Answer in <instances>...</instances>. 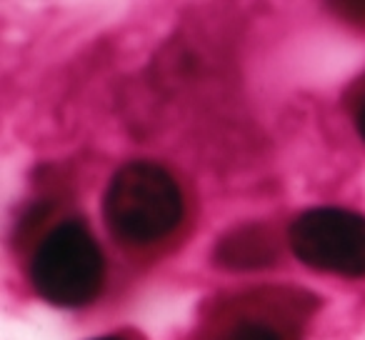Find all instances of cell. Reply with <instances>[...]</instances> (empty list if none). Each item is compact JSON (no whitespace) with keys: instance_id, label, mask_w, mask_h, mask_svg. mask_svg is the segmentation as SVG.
Listing matches in <instances>:
<instances>
[{"instance_id":"obj_1","label":"cell","mask_w":365,"mask_h":340,"mask_svg":"<svg viewBox=\"0 0 365 340\" xmlns=\"http://www.w3.org/2000/svg\"><path fill=\"white\" fill-rule=\"evenodd\" d=\"M185 200L165 168L133 160L118 168L103 198V218L118 243L153 248L170 238L182 223Z\"/></svg>"},{"instance_id":"obj_2","label":"cell","mask_w":365,"mask_h":340,"mask_svg":"<svg viewBox=\"0 0 365 340\" xmlns=\"http://www.w3.org/2000/svg\"><path fill=\"white\" fill-rule=\"evenodd\" d=\"M28 278L33 290L51 305L83 308L101 295L106 258L91 228L81 218H66L36 245Z\"/></svg>"},{"instance_id":"obj_3","label":"cell","mask_w":365,"mask_h":340,"mask_svg":"<svg viewBox=\"0 0 365 340\" xmlns=\"http://www.w3.org/2000/svg\"><path fill=\"white\" fill-rule=\"evenodd\" d=\"M315 308L308 290L260 288L233 298L210 318L203 340H298Z\"/></svg>"},{"instance_id":"obj_4","label":"cell","mask_w":365,"mask_h":340,"mask_svg":"<svg viewBox=\"0 0 365 340\" xmlns=\"http://www.w3.org/2000/svg\"><path fill=\"white\" fill-rule=\"evenodd\" d=\"M290 250L320 273L365 278V215L345 208H310L288 230Z\"/></svg>"},{"instance_id":"obj_5","label":"cell","mask_w":365,"mask_h":340,"mask_svg":"<svg viewBox=\"0 0 365 340\" xmlns=\"http://www.w3.org/2000/svg\"><path fill=\"white\" fill-rule=\"evenodd\" d=\"M215 258L220 265L235 270L265 268L278 258V243H275V235L268 230V225H240L238 230H230L228 235L218 240Z\"/></svg>"},{"instance_id":"obj_6","label":"cell","mask_w":365,"mask_h":340,"mask_svg":"<svg viewBox=\"0 0 365 340\" xmlns=\"http://www.w3.org/2000/svg\"><path fill=\"white\" fill-rule=\"evenodd\" d=\"M345 105H348L350 118H353V123H355V130H358L360 138L365 140V73L348 88Z\"/></svg>"},{"instance_id":"obj_7","label":"cell","mask_w":365,"mask_h":340,"mask_svg":"<svg viewBox=\"0 0 365 340\" xmlns=\"http://www.w3.org/2000/svg\"><path fill=\"white\" fill-rule=\"evenodd\" d=\"M338 11H343L345 18H350V21L355 23H363L365 26V3H340V6H335Z\"/></svg>"},{"instance_id":"obj_8","label":"cell","mask_w":365,"mask_h":340,"mask_svg":"<svg viewBox=\"0 0 365 340\" xmlns=\"http://www.w3.org/2000/svg\"><path fill=\"white\" fill-rule=\"evenodd\" d=\"M96 340H128V338H123V335H106V338H96Z\"/></svg>"}]
</instances>
